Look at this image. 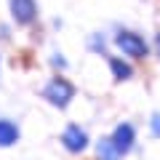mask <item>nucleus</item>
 Returning a JSON list of instances; mask_svg holds the SVG:
<instances>
[{
	"label": "nucleus",
	"mask_w": 160,
	"mask_h": 160,
	"mask_svg": "<svg viewBox=\"0 0 160 160\" xmlns=\"http://www.w3.org/2000/svg\"><path fill=\"white\" fill-rule=\"evenodd\" d=\"M43 93H46V99L53 107H67V104L72 102V96H75V88H72V83H67L64 78H53L46 86Z\"/></svg>",
	"instance_id": "f257e3e1"
},
{
	"label": "nucleus",
	"mask_w": 160,
	"mask_h": 160,
	"mask_svg": "<svg viewBox=\"0 0 160 160\" xmlns=\"http://www.w3.org/2000/svg\"><path fill=\"white\" fill-rule=\"evenodd\" d=\"M115 43H118V48L126 53V56H133V59H144L147 51H149L147 43H144V38L136 35V32H118Z\"/></svg>",
	"instance_id": "f03ea898"
},
{
	"label": "nucleus",
	"mask_w": 160,
	"mask_h": 160,
	"mask_svg": "<svg viewBox=\"0 0 160 160\" xmlns=\"http://www.w3.org/2000/svg\"><path fill=\"white\" fill-rule=\"evenodd\" d=\"M62 142H64V147H67L69 152H83L86 144H88V136H86V131L80 126H67L64 133H62Z\"/></svg>",
	"instance_id": "7ed1b4c3"
},
{
	"label": "nucleus",
	"mask_w": 160,
	"mask_h": 160,
	"mask_svg": "<svg viewBox=\"0 0 160 160\" xmlns=\"http://www.w3.org/2000/svg\"><path fill=\"white\" fill-rule=\"evenodd\" d=\"M11 13L16 24H32L38 16V6H35V0H11Z\"/></svg>",
	"instance_id": "20e7f679"
},
{
	"label": "nucleus",
	"mask_w": 160,
	"mask_h": 160,
	"mask_svg": "<svg viewBox=\"0 0 160 160\" xmlns=\"http://www.w3.org/2000/svg\"><path fill=\"white\" fill-rule=\"evenodd\" d=\"M112 144L118 147L120 155H126L128 149L133 147V126H128V123H120V126L115 128V133H112Z\"/></svg>",
	"instance_id": "39448f33"
},
{
	"label": "nucleus",
	"mask_w": 160,
	"mask_h": 160,
	"mask_svg": "<svg viewBox=\"0 0 160 160\" xmlns=\"http://www.w3.org/2000/svg\"><path fill=\"white\" fill-rule=\"evenodd\" d=\"M19 142V128L11 120H0V147H11Z\"/></svg>",
	"instance_id": "423d86ee"
},
{
	"label": "nucleus",
	"mask_w": 160,
	"mask_h": 160,
	"mask_svg": "<svg viewBox=\"0 0 160 160\" xmlns=\"http://www.w3.org/2000/svg\"><path fill=\"white\" fill-rule=\"evenodd\" d=\"M96 152H99L102 160H118L120 158V152H118V147L112 144V139H102L99 147H96Z\"/></svg>",
	"instance_id": "0eeeda50"
},
{
	"label": "nucleus",
	"mask_w": 160,
	"mask_h": 160,
	"mask_svg": "<svg viewBox=\"0 0 160 160\" xmlns=\"http://www.w3.org/2000/svg\"><path fill=\"white\" fill-rule=\"evenodd\" d=\"M109 67H112V75H115L118 80H128V78L133 75V69L128 67L123 59H112V62H109Z\"/></svg>",
	"instance_id": "6e6552de"
},
{
	"label": "nucleus",
	"mask_w": 160,
	"mask_h": 160,
	"mask_svg": "<svg viewBox=\"0 0 160 160\" xmlns=\"http://www.w3.org/2000/svg\"><path fill=\"white\" fill-rule=\"evenodd\" d=\"M152 128H155V133H160V115L152 118Z\"/></svg>",
	"instance_id": "1a4fd4ad"
},
{
	"label": "nucleus",
	"mask_w": 160,
	"mask_h": 160,
	"mask_svg": "<svg viewBox=\"0 0 160 160\" xmlns=\"http://www.w3.org/2000/svg\"><path fill=\"white\" fill-rule=\"evenodd\" d=\"M158 51H160V35H158Z\"/></svg>",
	"instance_id": "9d476101"
}]
</instances>
